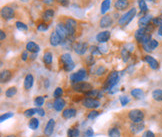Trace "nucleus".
I'll return each mask as SVG.
<instances>
[{
    "instance_id": "nucleus-1",
    "label": "nucleus",
    "mask_w": 162,
    "mask_h": 137,
    "mask_svg": "<svg viewBox=\"0 0 162 137\" xmlns=\"http://www.w3.org/2000/svg\"><path fill=\"white\" fill-rule=\"evenodd\" d=\"M118 79H119V74L117 71H111V72L109 73L108 77L106 78L104 84H103V87H102L103 90L110 91L118 83Z\"/></svg>"
},
{
    "instance_id": "nucleus-2",
    "label": "nucleus",
    "mask_w": 162,
    "mask_h": 137,
    "mask_svg": "<svg viewBox=\"0 0 162 137\" xmlns=\"http://www.w3.org/2000/svg\"><path fill=\"white\" fill-rule=\"evenodd\" d=\"M60 62L62 65V68L64 71L66 72H70L72 71L74 68H75V63L71 57V55L69 53H63L60 56Z\"/></svg>"
},
{
    "instance_id": "nucleus-3",
    "label": "nucleus",
    "mask_w": 162,
    "mask_h": 137,
    "mask_svg": "<svg viewBox=\"0 0 162 137\" xmlns=\"http://www.w3.org/2000/svg\"><path fill=\"white\" fill-rule=\"evenodd\" d=\"M127 117L129 121L134 122V123H139L143 122L145 118V111L142 109H132L129 110L127 112Z\"/></svg>"
},
{
    "instance_id": "nucleus-4",
    "label": "nucleus",
    "mask_w": 162,
    "mask_h": 137,
    "mask_svg": "<svg viewBox=\"0 0 162 137\" xmlns=\"http://www.w3.org/2000/svg\"><path fill=\"white\" fill-rule=\"evenodd\" d=\"M136 13H137V11H136V8H131L130 10H128L127 12L125 13V14H123L120 18H119L118 20V24L120 26H126L128 25L129 23H130V21L132 20V19L134 18V16L136 15Z\"/></svg>"
},
{
    "instance_id": "nucleus-5",
    "label": "nucleus",
    "mask_w": 162,
    "mask_h": 137,
    "mask_svg": "<svg viewBox=\"0 0 162 137\" xmlns=\"http://www.w3.org/2000/svg\"><path fill=\"white\" fill-rule=\"evenodd\" d=\"M87 77V71L84 68H81V69L77 70V72L72 73L70 75V82L72 84L78 83V82H82V81Z\"/></svg>"
},
{
    "instance_id": "nucleus-6",
    "label": "nucleus",
    "mask_w": 162,
    "mask_h": 137,
    "mask_svg": "<svg viewBox=\"0 0 162 137\" xmlns=\"http://www.w3.org/2000/svg\"><path fill=\"white\" fill-rule=\"evenodd\" d=\"M72 89L76 92H79V93H84L85 94L86 92H88L89 90L93 89L92 85L88 82H78V83H75V84H72Z\"/></svg>"
},
{
    "instance_id": "nucleus-7",
    "label": "nucleus",
    "mask_w": 162,
    "mask_h": 137,
    "mask_svg": "<svg viewBox=\"0 0 162 137\" xmlns=\"http://www.w3.org/2000/svg\"><path fill=\"white\" fill-rule=\"evenodd\" d=\"M82 105L87 109L94 110L100 106V101L96 98H89V97H86V98L83 99L82 101Z\"/></svg>"
},
{
    "instance_id": "nucleus-8",
    "label": "nucleus",
    "mask_w": 162,
    "mask_h": 137,
    "mask_svg": "<svg viewBox=\"0 0 162 137\" xmlns=\"http://www.w3.org/2000/svg\"><path fill=\"white\" fill-rule=\"evenodd\" d=\"M65 25L68 30V33H69L70 38H74V35H75L76 32V26H77V21L74 20L72 18H67L65 20Z\"/></svg>"
},
{
    "instance_id": "nucleus-9",
    "label": "nucleus",
    "mask_w": 162,
    "mask_h": 137,
    "mask_svg": "<svg viewBox=\"0 0 162 137\" xmlns=\"http://www.w3.org/2000/svg\"><path fill=\"white\" fill-rule=\"evenodd\" d=\"M55 31L59 34V36L62 38V40H65V39L70 38L65 23H58L56 25V28H55Z\"/></svg>"
},
{
    "instance_id": "nucleus-10",
    "label": "nucleus",
    "mask_w": 162,
    "mask_h": 137,
    "mask_svg": "<svg viewBox=\"0 0 162 137\" xmlns=\"http://www.w3.org/2000/svg\"><path fill=\"white\" fill-rule=\"evenodd\" d=\"M73 49L76 54L78 55H84L88 49V44L85 42H76L73 44Z\"/></svg>"
},
{
    "instance_id": "nucleus-11",
    "label": "nucleus",
    "mask_w": 162,
    "mask_h": 137,
    "mask_svg": "<svg viewBox=\"0 0 162 137\" xmlns=\"http://www.w3.org/2000/svg\"><path fill=\"white\" fill-rule=\"evenodd\" d=\"M14 15H15L14 9L11 8L10 6H4V7H2L1 16L3 19H5V20H10V19L14 17Z\"/></svg>"
},
{
    "instance_id": "nucleus-12",
    "label": "nucleus",
    "mask_w": 162,
    "mask_h": 137,
    "mask_svg": "<svg viewBox=\"0 0 162 137\" xmlns=\"http://www.w3.org/2000/svg\"><path fill=\"white\" fill-rule=\"evenodd\" d=\"M53 108L54 110H56V111H63L64 108H65L66 106V101L64 100L62 97H59V98H55L54 101H53Z\"/></svg>"
},
{
    "instance_id": "nucleus-13",
    "label": "nucleus",
    "mask_w": 162,
    "mask_h": 137,
    "mask_svg": "<svg viewBox=\"0 0 162 137\" xmlns=\"http://www.w3.org/2000/svg\"><path fill=\"white\" fill-rule=\"evenodd\" d=\"M144 128H145V125L143 122H139V123L131 122V124L129 125V131H130L132 134H137V133L141 132Z\"/></svg>"
},
{
    "instance_id": "nucleus-14",
    "label": "nucleus",
    "mask_w": 162,
    "mask_h": 137,
    "mask_svg": "<svg viewBox=\"0 0 162 137\" xmlns=\"http://www.w3.org/2000/svg\"><path fill=\"white\" fill-rule=\"evenodd\" d=\"M144 61L146 62L148 65H149V67L151 68V69H153V70H156L159 68V62L155 59L154 57H152L150 56V55H146V56H144Z\"/></svg>"
},
{
    "instance_id": "nucleus-15",
    "label": "nucleus",
    "mask_w": 162,
    "mask_h": 137,
    "mask_svg": "<svg viewBox=\"0 0 162 137\" xmlns=\"http://www.w3.org/2000/svg\"><path fill=\"white\" fill-rule=\"evenodd\" d=\"M110 36H111V33H110V31H101L100 33H98L96 35V40L99 42V43H105V42H107L109 39H110Z\"/></svg>"
},
{
    "instance_id": "nucleus-16",
    "label": "nucleus",
    "mask_w": 162,
    "mask_h": 137,
    "mask_svg": "<svg viewBox=\"0 0 162 137\" xmlns=\"http://www.w3.org/2000/svg\"><path fill=\"white\" fill-rule=\"evenodd\" d=\"M54 128H55V120L54 119H49L48 120V122H47V124L46 126H45V128H44V135L45 136H50V135H52V133L54 131Z\"/></svg>"
},
{
    "instance_id": "nucleus-17",
    "label": "nucleus",
    "mask_w": 162,
    "mask_h": 137,
    "mask_svg": "<svg viewBox=\"0 0 162 137\" xmlns=\"http://www.w3.org/2000/svg\"><path fill=\"white\" fill-rule=\"evenodd\" d=\"M76 113H77V110L75 108H73V107H68V108H65L62 111V118L71 119L76 115Z\"/></svg>"
},
{
    "instance_id": "nucleus-18",
    "label": "nucleus",
    "mask_w": 162,
    "mask_h": 137,
    "mask_svg": "<svg viewBox=\"0 0 162 137\" xmlns=\"http://www.w3.org/2000/svg\"><path fill=\"white\" fill-rule=\"evenodd\" d=\"M49 41H50V44L52 45V46H58V45L62 42V38L59 36V34H58L56 31H54L50 35Z\"/></svg>"
},
{
    "instance_id": "nucleus-19",
    "label": "nucleus",
    "mask_w": 162,
    "mask_h": 137,
    "mask_svg": "<svg viewBox=\"0 0 162 137\" xmlns=\"http://www.w3.org/2000/svg\"><path fill=\"white\" fill-rule=\"evenodd\" d=\"M152 19H153V17H152V15H150V14L142 16V17H140V19L138 20L139 27H146V26H148L149 24H150Z\"/></svg>"
},
{
    "instance_id": "nucleus-20",
    "label": "nucleus",
    "mask_w": 162,
    "mask_h": 137,
    "mask_svg": "<svg viewBox=\"0 0 162 137\" xmlns=\"http://www.w3.org/2000/svg\"><path fill=\"white\" fill-rule=\"evenodd\" d=\"M11 78H12L11 70L5 69V70H2L1 73H0V80H1V83H7V82H9Z\"/></svg>"
},
{
    "instance_id": "nucleus-21",
    "label": "nucleus",
    "mask_w": 162,
    "mask_h": 137,
    "mask_svg": "<svg viewBox=\"0 0 162 137\" xmlns=\"http://www.w3.org/2000/svg\"><path fill=\"white\" fill-rule=\"evenodd\" d=\"M114 7L117 10H125L129 7V1L128 0H116L114 2Z\"/></svg>"
},
{
    "instance_id": "nucleus-22",
    "label": "nucleus",
    "mask_w": 162,
    "mask_h": 137,
    "mask_svg": "<svg viewBox=\"0 0 162 137\" xmlns=\"http://www.w3.org/2000/svg\"><path fill=\"white\" fill-rule=\"evenodd\" d=\"M34 83V77L32 74H27L24 78V89L25 90H30Z\"/></svg>"
},
{
    "instance_id": "nucleus-23",
    "label": "nucleus",
    "mask_w": 162,
    "mask_h": 137,
    "mask_svg": "<svg viewBox=\"0 0 162 137\" xmlns=\"http://www.w3.org/2000/svg\"><path fill=\"white\" fill-rule=\"evenodd\" d=\"M147 33V31H146V29H145V27H139L137 30L135 31V33H134V37L135 39L137 40V42H139V43H141V41H142V39H143L144 37V35Z\"/></svg>"
},
{
    "instance_id": "nucleus-24",
    "label": "nucleus",
    "mask_w": 162,
    "mask_h": 137,
    "mask_svg": "<svg viewBox=\"0 0 162 137\" xmlns=\"http://www.w3.org/2000/svg\"><path fill=\"white\" fill-rule=\"evenodd\" d=\"M39 50H40L39 45L36 44L33 41L28 42V43L26 44V51L30 52V53H38V51Z\"/></svg>"
},
{
    "instance_id": "nucleus-25",
    "label": "nucleus",
    "mask_w": 162,
    "mask_h": 137,
    "mask_svg": "<svg viewBox=\"0 0 162 137\" xmlns=\"http://www.w3.org/2000/svg\"><path fill=\"white\" fill-rule=\"evenodd\" d=\"M100 27L101 28H107L112 24V18L108 15H104L100 20Z\"/></svg>"
},
{
    "instance_id": "nucleus-26",
    "label": "nucleus",
    "mask_w": 162,
    "mask_h": 137,
    "mask_svg": "<svg viewBox=\"0 0 162 137\" xmlns=\"http://www.w3.org/2000/svg\"><path fill=\"white\" fill-rule=\"evenodd\" d=\"M130 94L134 97L135 99H143L145 96L144 91L140 89V88H134V89L131 90Z\"/></svg>"
},
{
    "instance_id": "nucleus-27",
    "label": "nucleus",
    "mask_w": 162,
    "mask_h": 137,
    "mask_svg": "<svg viewBox=\"0 0 162 137\" xmlns=\"http://www.w3.org/2000/svg\"><path fill=\"white\" fill-rule=\"evenodd\" d=\"M52 60H53V55L50 51H46L43 55V62L46 66H50L52 64Z\"/></svg>"
},
{
    "instance_id": "nucleus-28",
    "label": "nucleus",
    "mask_w": 162,
    "mask_h": 137,
    "mask_svg": "<svg viewBox=\"0 0 162 137\" xmlns=\"http://www.w3.org/2000/svg\"><path fill=\"white\" fill-rule=\"evenodd\" d=\"M85 96L89 97V98H95V97H97V98H101L102 93L97 89H91V90H89L88 92L85 93Z\"/></svg>"
},
{
    "instance_id": "nucleus-29",
    "label": "nucleus",
    "mask_w": 162,
    "mask_h": 137,
    "mask_svg": "<svg viewBox=\"0 0 162 137\" xmlns=\"http://www.w3.org/2000/svg\"><path fill=\"white\" fill-rule=\"evenodd\" d=\"M53 16H54V10H53V9H47V10H45L43 12V14H42V19L46 22V21L51 20Z\"/></svg>"
},
{
    "instance_id": "nucleus-30",
    "label": "nucleus",
    "mask_w": 162,
    "mask_h": 137,
    "mask_svg": "<svg viewBox=\"0 0 162 137\" xmlns=\"http://www.w3.org/2000/svg\"><path fill=\"white\" fill-rule=\"evenodd\" d=\"M108 137H120L121 136V132L120 129L117 128V127H111V128L108 129Z\"/></svg>"
},
{
    "instance_id": "nucleus-31",
    "label": "nucleus",
    "mask_w": 162,
    "mask_h": 137,
    "mask_svg": "<svg viewBox=\"0 0 162 137\" xmlns=\"http://www.w3.org/2000/svg\"><path fill=\"white\" fill-rule=\"evenodd\" d=\"M110 5H111V0H103V2L101 3V9H100L101 14H105L109 10Z\"/></svg>"
},
{
    "instance_id": "nucleus-32",
    "label": "nucleus",
    "mask_w": 162,
    "mask_h": 137,
    "mask_svg": "<svg viewBox=\"0 0 162 137\" xmlns=\"http://www.w3.org/2000/svg\"><path fill=\"white\" fill-rule=\"evenodd\" d=\"M78 136H79L78 127L72 126L67 130V137H78Z\"/></svg>"
},
{
    "instance_id": "nucleus-33",
    "label": "nucleus",
    "mask_w": 162,
    "mask_h": 137,
    "mask_svg": "<svg viewBox=\"0 0 162 137\" xmlns=\"http://www.w3.org/2000/svg\"><path fill=\"white\" fill-rule=\"evenodd\" d=\"M38 126H39V120L37 118H35V117H32L31 119H29L28 121V127L32 130H36L38 128Z\"/></svg>"
},
{
    "instance_id": "nucleus-34",
    "label": "nucleus",
    "mask_w": 162,
    "mask_h": 137,
    "mask_svg": "<svg viewBox=\"0 0 162 137\" xmlns=\"http://www.w3.org/2000/svg\"><path fill=\"white\" fill-rule=\"evenodd\" d=\"M152 98L157 102H162V89H155L152 92Z\"/></svg>"
},
{
    "instance_id": "nucleus-35",
    "label": "nucleus",
    "mask_w": 162,
    "mask_h": 137,
    "mask_svg": "<svg viewBox=\"0 0 162 137\" xmlns=\"http://www.w3.org/2000/svg\"><path fill=\"white\" fill-rule=\"evenodd\" d=\"M16 93H17V87L12 86V87H9L8 89L5 91V96L7 97V98H12V97L16 95Z\"/></svg>"
},
{
    "instance_id": "nucleus-36",
    "label": "nucleus",
    "mask_w": 162,
    "mask_h": 137,
    "mask_svg": "<svg viewBox=\"0 0 162 137\" xmlns=\"http://www.w3.org/2000/svg\"><path fill=\"white\" fill-rule=\"evenodd\" d=\"M15 26H16V28L18 29L19 31H21V32H26L28 30V26L23 23V22H21V21H16L15 22Z\"/></svg>"
},
{
    "instance_id": "nucleus-37",
    "label": "nucleus",
    "mask_w": 162,
    "mask_h": 137,
    "mask_svg": "<svg viewBox=\"0 0 162 137\" xmlns=\"http://www.w3.org/2000/svg\"><path fill=\"white\" fill-rule=\"evenodd\" d=\"M131 56V52L128 51L126 48H124V49H122L121 51V57H122V60L124 61V62H127V61L129 60V58H130Z\"/></svg>"
},
{
    "instance_id": "nucleus-38",
    "label": "nucleus",
    "mask_w": 162,
    "mask_h": 137,
    "mask_svg": "<svg viewBox=\"0 0 162 137\" xmlns=\"http://www.w3.org/2000/svg\"><path fill=\"white\" fill-rule=\"evenodd\" d=\"M138 6L140 8L141 12H147L148 11V7L147 4L145 2V0H138Z\"/></svg>"
},
{
    "instance_id": "nucleus-39",
    "label": "nucleus",
    "mask_w": 162,
    "mask_h": 137,
    "mask_svg": "<svg viewBox=\"0 0 162 137\" xmlns=\"http://www.w3.org/2000/svg\"><path fill=\"white\" fill-rule=\"evenodd\" d=\"M99 114H100V112L97 111V110H95V109L91 110V111H89L87 113V118L90 120H93V119H95L97 116H99Z\"/></svg>"
},
{
    "instance_id": "nucleus-40",
    "label": "nucleus",
    "mask_w": 162,
    "mask_h": 137,
    "mask_svg": "<svg viewBox=\"0 0 162 137\" xmlns=\"http://www.w3.org/2000/svg\"><path fill=\"white\" fill-rule=\"evenodd\" d=\"M44 101L45 99L43 96H37V97H35V99H34V104L37 107H41L44 104Z\"/></svg>"
},
{
    "instance_id": "nucleus-41",
    "label": "nucleus",
    "mask_w": 162,
    "mask_h": 137,
    "mask_svg": "<svg viewBox=\"0 0 162 137\" xmlns=\"http://www.w3.org/2000/svg\"><path fill=\"white\" fill-rule=\"evenodd\" d=\"M35 113H37V109L36 108H29V109H26L23 112L25 117H32Z\"/></svg>"
},
{
    "instance_id": "nucleus-42",
    "label": "nucleus",
    "mask_w": 162,
    "mask_h": 137,
    "mask_svg": "<svg viewBox=\"0 0 162 137\" xmlns=\"http://www.w3.org/2000/svg\"><path fill=\"white\" fill-rule=\"evenodd\" d=\"M62 95H63V89L61 87H57L53 92V97L54 98H59V97H62Z\"/></svg>"
},
{
    "instance_id": "nucleus-43",
    "label": "nucleus",
    "mask_w": 162,
    "mask_h": 137,
    "mask_svg": "<svg viewBox=\"0 0 162 137\" xmlns=\"http://www.w3.org/2000/svg\"><path fill=\"white\" fill-rule=\"evenodd\" d=\"M48 28H49V25H48L46 22H42V23L37 25V30L38 31H47Z\"/></svg>"
},
{
    "instance_id": "nucleus-44",
    "label": "nucleus",
    "mask_w": 162,
    "mask_h": 137,
    "mask_svg": "<svg viewBox=\"0 0 162 137\" xmlns=\"http://www.w3.org/2000/svg\"><path fill=\"white\" fill-rule=\"evenodd\" d=\"M90 52H91V55L93 56H98V55L101 54V51L99 50V47H96V46H91L89 48Z\"/></svg>"
},
{
    "instance_id": "nucleus-45",
    "label": "nucleus",
    "mask_w": 162,
    "mask_h": 137,
    "mask_svg": "<svg viewBox=\"0 0 162 137\" xmlns=\"http://www.w3.org/2000/svg\"><path fill=\"white\" fill-rule=\"evenodd\" d=\"M148 45H149V48H150V50L152 51V50L156 49V48L158 47V45H159V43H158L157 40H155V39H152V40L148 43Z\"/></svg>"
},
{
    "instance_id": "nucleus-46",
    "label": "nucleus",
    "mask_w": 162,
    "mask_h": 137,
    "mask_svg": "<svg viewBox=\"0 0 162 137\" xmlns=\"http://www.w3.org/2000/svg\"><path fill=\"white\" fill-rule=\"evenodd\" d=\"M14 115V113H12V112H7V113H5V114H2L1 117H0V121L3 122V121H5L6 119H8V118H11L12 116Z\"/></svg>"
},
{
    "instance_id": "nucleus-47",
    "label": "nucleus",
    "mask_w": 162,
    "mask_h": 137,
    "mask_svg": "<svg viewBox=\"0 0 162 137\" xmlns=\"http://www.w3.org/2000/svg\"><path fill=\"white\" fill-rule=\"evenodd\" d=\"M152 23L154 26H160L162 24V16H158L152 19Z\"/></svg>"
},
{
    "instance_id": "nucleus-48",
    "label": "nucleus",
    "mask_w": 162,
    "mask_h": 137,
    "mask_svg": "<svg viewBox=\"0 0 162 137\" xmlns=\"http://www.w3.org/2000/svg\"><path fill=\"white\" fill-rule=\"evenodd\" d=\"M129 101H130V99H129V97L128 96H124V95H122L120 96V103H121V105L123 106H125V105H127V104L129 103Z\"/></svg>"
},
{
    "instance_id": "nucleus-49",
    "label": "nucleus",
    "mask_w": 162,
    "mask_h": 137,
    "mask_svg": "<svg viewBox=\"0 0 162 137\" xmlns=\"http://www.w3.org/2000/svg\"><path fill=\"white\" fill-rule=\"evenodd\" d=\"M105 72H106V68L104 66H99L95 71L96 75H98V76H101V75H103Z\"/></svg>"
},
{
    "instance_id": "nucleus-50",
    "label": "nucleus",
    "mask_w": 162,
    "mask_h": 137,
    "mask_svg": "<svg viewBox=\"0 0 162 137\" xmlns=\"http://www.w3.org/2000/svg\"><path fill=\"white\" fill-rule=\"evenodd\" d=\"M95 62L94 60V56H92V55H89V56L86 57V63L88 66H91V65H93Z\"/></svg>"
},
{
    "instance_id": "nucleus-51",
    "label": "nucleus",
    "mask_w": 162,
    "mask_h": 137,
    "mask_svg": "<svg viewBox=\"0 0 162 137\" xmlns=\"http://www.w3.org/2000/svg\"><path fill=\"white\" fill-rule=\"evenodd\" d=\"M55 1H56L57 3H59L60 5L64 6V7H67L70 3V0H55Z\"/></svg>"
},
{
    "instance_id": "nucleus-52",
    "label": "nucleus",
    "mask_w": 162,
    "mask_h": 137,
    "mask_svg": "<svg viewBox=\"0 0 162 137\" xmlns=\"http://www.w3.org/2000/svg\"><path fill=\"white\" fill-rule=\"evenodd\" d=\"M142 137H156V136H155L154 133L152 131H150V130H146V131L143 133Z\"/></svg>"
},
{
    "instance_id": "nucleus-53",
    "label": "nucleus",
    "mask_w": 162,
    "mask_h": 137,
    "mask_svg": "<svg viewBox=\"0 0 162 137\" xmlns=\"http://www.w3.org/2000/svg\"><path fill=\"white\" fill-rule=\"evenodd\" d=\"M85 135L87 137H93V135H94V132H93V129L92 128H88L85 131Z\"/></svg>"
},
{
    "instance_id": "nucleus-54",
    "label": "nucleus",
    "mask_w": 162,
    "mask_h": 137,
    "mask_svg": "<svg viewBox=\"0 0 162 137\" xmlns=\"http://www.w3.org/2000/svg\"><path fill=\"white\" fill-rule=\"evenodd\" d=\"M124 48H126V49H127L128 51H130L131 53H132V52L134 51V45H133V44H131V43H129V44H126Z\"/></svg>"
},
{
    "instance_id": "nucleus-55",
    "label": "nucleus",
    "mask_w": 162,
    "mask_h": 137,
    "mask_svg": "<svg viewBox=\"0 0 162 137\" xmlns=\"http://www.w3.org/2000/svg\"><path fill=\"white\" fill-rule=\"evenodd\" d=\"M28 57H29V55H28V51H24V52H22V55H21L22 60H23V61H26V60L28 59Z\"/></svg>"
},
{
    "instance_id": "nucleus-56",
    "label": "nucleus",
    "mask_w": 162,
    "mask_h": 137,
    "mask_svg": "<svg viewBox=\"0 0 162 137\" xmlns=\"http://www.w3.org/2000/svg\"><path fill=\"white\" fill-rule=\"evenodd\" d=\"M36 109H37V114L39 116H44L45 115V110L43 108L39 107V108H36Z\"/></svg>"
},
{
    "instance_id": "nucleus-57",
    "label": "nucleus",
    "mask_w": 162,
    "mask_h": 137,
    "mask_svg": "<svg viewBox=\"0 0 162 137\" xmlns=\"http://www.w3.org/2000/svg\"><path fill=\"white\" fill-rule=\"evenodd\" d=\"M5 38H6V34H5V32L3 31V30H1V31H0V40L3 41Z\"/></svg>"
},
{
    "instance_id": "nucleus-58",
    "label": "nucleus",
    "mask_w": 162,
    "mask_h": 137,
    "mask_svg": "<svg viewBox=\"0 0 162 137\" xmlns=\"http://www.w3.org/2000/svg\"><path fill=\"white\" fill-rule=\"evenodd\" d=\"M43 2L45 3V4L50 5V4H52V3H53V0H44Z\"/></svg>"
},
{
    "instance_id": "nucleus-59",
    "label": "nucleus",
    "mask_w": 162,
    "mask_h": 137,
    "mask_svg": "<svg viewBox=\"0 0 162 137\" xmlns=\"http://www.w3.org/2000/svg\"><path fill=\"white\" fill-rule=\"evenodd\" d=\"M158 34L162 37V24L159 26V28H158Z\"/></svg>"
},
{
    "instance_id": "nucleus-60",
    "label": "nucleus",
    "mask_w": 162,
    "mask_h": 137,
    "mask_svg": "<svg viewBox=\"0 0 162 137\" xmlns=\"http://www.w3.org/2000/svg\"><path fill=\"white\" fill-rule=\"evenodd\" d=\"M44 85H45V87H46V88H48V86H49V80H48V79L45 80Z\"/></svg>"
},
{
    "instance_id": "nucleus-61",
    "label": "nucleus",
    "mask_w": 162,
    "mask_h": 137,
    "mask_svg": "<svg viewBox=\"0 0 162 137\" xmlns=\"http://www.w3.org/2000/svg\"><path fill=\"white\" fill-rule=\"evenodd\" d=\"M5 137H17V135L16 134H7V135H5Z\"/></svg>"
},
{
    "instance_id": "nucleus-62",
    "label": "nucleus",
    "mask_w": 162,
    "mask_h": 137,
    "mask_svg": "<svg viewBox=\"0 0 162 137\" xmlns=\"http://www.w3.org/2000/svg\"><path fill=\"white\" fill-rule=\"evenodd\" d=\"M20 1H22V2H27L28 0H20Z\"/></svg>"
}]
</instances>
